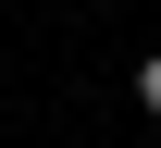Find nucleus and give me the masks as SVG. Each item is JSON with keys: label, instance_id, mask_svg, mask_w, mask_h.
Here are the masks:
<instances>
[{"label": "nucleus", "instance_id": "1", "mask_svg": "<svg viewBox=\"0 0 161 148\" xmlns=\"http://www.w3.org/2000/svg\"><path fill=\"white\" fill-rule=\"evenodd\" d=\"M136 111H149V124H161V49H149V62H136Z\"/></svg>", "mask_w": 161, "mask_h": 148}]
</instances>
